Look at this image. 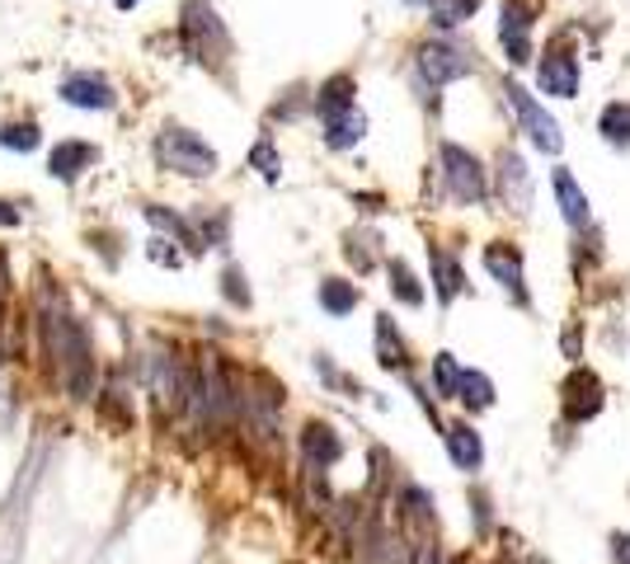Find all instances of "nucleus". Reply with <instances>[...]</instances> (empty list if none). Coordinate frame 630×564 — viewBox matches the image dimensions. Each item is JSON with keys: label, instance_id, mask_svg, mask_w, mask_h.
<instances>
[{"label": "nucleus", "instance_id": "1", "mask_svg": "<svg viewBox=\"0 0 630 564\" xmlns=\"http://www.w3.org/2000/svg\"><path fill=\"white\" fill-rule=\"evenodd\" d=\"M38 306H43V339H47V353L57 357V372L67 381L71 400H90L94 396V349H90V334L85 325L61 306L57 287L52 292H38Z\"/></svg>", "mask_w": 630, "mask_h": 564}, {"label": "nucleus", "instance_id": "2", "mask_svg": "<svg viewBox=\"0 0 630 564\" xmlns=\"http://www.w3.org/2000/svg\"><path fill=\"white\" fill-rule=\"evenodd\" d=\"M155 155H161L165 169H175V175H188V179H208V175H217V151H212L198 132L165 128L161 137H155Z\"/></svg>", "mask_w": 630, "mask_h": 564}, {"label": "nucleus", "instance_id": "3", "mask_svg": "<svg viewBox=\"0 0 630 564\" xmlns=\"http://www.w3.org/2000/svg\"><path fill=\"white\" fill-rule=\"evenodd\" d=\"M179 34H184L188 57H198V61H222V57H226V47H231L222 20H217L212 5H202V0H184Z\"/></svg>", "mask_w": 630, "mask_h": 564}, {"label": "nucleus", "instance_id": "4", "mask_svg": "<svg viewBox=\"0 0 630 564\" xmlns=\"http://www.w3.org/2000/svg\"><path fill=\"white\" fill-rule=\"evenodd\" d=\"M503 94H509V108H513V118H517V128H523L527 137H532V146L537 151H546V155H560V146H564V132H560V122L546 114V108L532 99V94L523 90V85H503Z\"/></svg>", "mask_w": 630, "mask_h": 564}, {"label": "nucleus", "instance_id": "5", "mask_svg": "<svg viewBox=\"0 0 630 564\" xmlns=\"http://www.w3.org/2000/svg\"><path fill=\"white\" fill-rule=\"evenodd\" d=\"M443 179H447V193L456 202H485L490 193V184H485V165L470 155L466 146H456V141H443Z\"/></svg>", "mask_w": 630, "mask_h": 564}, {"label": "nucleus", "instance_id": "6", "mask_svg": "<svg viewBox=\"0 0 630 564\" xmlns=\"http://www.w3.org/2000/svg\"><path fill=\"white\" fill-rule=\"evenodd\" d=\"M419 71L429 85H447V81H462L470 75V57L452 43H423L419 47Z\"/></svg>", "mask_w": 630, "mask_h": 564}, {"label": "nucleus", "instance_id": "7", "mask_svg": "<svg viewBox=\"0 0 630 564\" xmlns=\"http://www.w3.org/2000/svg\"><path fill=\"white\" fill-rule=\"evenodd\" d=\"M532 20H537V5L532 0H503V20H499V38L509 47V61H527L532 57Z\"/></svg>", "mask_w": 630, "mask_h": 564}, {"label": "nucleus", "instance_id": "8", "mask_svg": "<svg viewBox=\"0 0 630 564\" xmlns=\"http://www.w3.org/2000/svg\"><path fill=\"white\" fill-rule=\"evenodd\" d=\"M61 99H67L71 108H94V114H104V108L118 104V94L100 71H75V75L61 81Z\"/></svg>", "mask_w": 630, "mask_h": 564}, {"label": "nucleus", "instance_id": "9", "mask_svg": "<svg viewBox=\"0 0 630 564\" xmlns=\"http://www.w3.org/2000/svg\"><path fill=\"white\" fill-rule=\"evenodd\" d=\"M245 414L255 423L259 437H273L278 433V414H282V390L269 381V376H255V390L245 396Z\"/></svg>", "mask_w": 630, "mask_h": 564}, {"label": "nucleus", "instance_id": "10", "mask_svg": "<svg viewBox=\"0 0 630 564\" xmlns=\"http://www.w3.org/2000/svg\"><path fill=\"white\" fill-rule=\"evenodd\" d=\"M597 410H603V381H597L593 372H574L570 381H564V414L574 423H584Z\"/></svg>", "mask_w": 630, "mask_h": 564}, {"label": "nucleus", "instance_id": "11", "mask_svg": "<svg viewBox=\"0 0 630 564\" xmlns=\"http://www.w3.org/2000/svg\"><path fill=\"white\" fill-rule=\"evenodd\" d=\"M537 85L546 94H556V99H574L579 94V67H574V57L570 52H550L541 61V71H537Z\"/></svg>", "mask_w": 630, "mask_h": 564}, {"label": "nucleus", "instance_id": "12", "mask_svg": "<svg viewBox=\"0 0 630 564\" xmlns=\"http://www.w3.org/2000/svg\"><path fill=\"white\" fill-rule=\"evenodd\" d=\"M94 161H100V151L90 146V141H57L52 155H47V169L61 179V184H71L81 169H90Z\"/></svg>", "mask_w": 630, "mask_h": 564}, {"label": "nucleus", "instance_id": "13", "mask_svg": "<svg viewBox=\"0 0 630 564\" xmlns=\"http://www.w3.org/2000/svg\"><path fill=\"white\" fill-rule=\"evenodd\" d=\"M499 184H503V202H509L513 212H527L532 208V175H527V161L523 155H503L499 165Z\"/></svg>", "mask_w": 630, "mask_h": 564}, {"label": "nucleus", "instance_id": "14", "mask_svg": "<svg viewBox=\"0 0 630 564\" xmlns=\"http://www.w3.org/2000/svg\"><path fill=\"white\" fill-rule=\"evenodd\" d=\"M485 269H490L503 287H509L517 302H527V287H523V259H517L513 245H490L485 249Z\"/></svg>", "mask_w": 630, "mask_h": 564}, {"label": "nucleus", "instance_id": "15", "mask_svg": "<svg viewBox=\"0 0 630 564\" xmlns=\"http://www.w3.org/2000/svg\"><path fill=\"white\" fill-rule=\"evenodd\" d=\"M556 198H560V212H564V222H570V226H588L593 208H588L584 188L574 184V175H570V169H556Z\"/></svg>", "mask_w": 630, "mask_h": 564}, {"label": "nucleus", "instance_id": "16", "mask_svg": "<svg viewBox=\"0 0 630 564\" xmlns=\"http://www.w3.org/2000/svg\"><path fill=\"white\" fill-rule=\"evenodd\" d=\"M302 447H306V461H311L315 470L335 466L339 451H343V443L335 437V428H325V423H311V428L302 433Z\"/></svg>", "mask_w": 630, "mask_h": 564}, {"label": "nucleus", "instance_id": "17", "mask_svg": "<svg viewBox=\"0 0 630 564\" xmlns=\"http://www.w3.org/2000/svg\"><path fill=\"white\" fill-rule=\"evenodd\" d=\"M362 132H368V118H362L358 108H343V114L325 118V141H329V146H335V151H349V146H358Z\"/></svg>", "mask_w": 630, "mask_h": 564}, {"label": "nucleus", "instance_id": "18", "mask_svg": "<svg viewBox=\"0 0 630 564\" xmlns=\"http://www.w3.org/2000/svg\"><path fill=\"white\" fill-rule=\"evenodd\" d=\"M353 75H329V81L320 85V94H315V108H320V118H335L343 114V108H353Z\"/></svg>", "mask_w": 630, "mask_h": 564}, {"label": "nucleus", "instance_id": "19", "mask_svg": "<svg viewBox=\"0 0 630 564\" xmlns=\"http://www.w3.org/2000/svg\"><path fill=\"white\" fill-rule=\"evenodd\" d=\"M433 282H438V302H452L456 292H462V282H466V273H462V263H456L447 249H438L433 245Z\"/></svg>", "mask_w": 630, "mask_h": 564}, {"label": "nucleus", "instance_id": "20", "mask_svg": "<svg viewBox=\"0 0 630 564\" xmlns=\"http://www.w3.org/2000/svg\"><path fill=\"white\" fill-rule=\"evenodd\" d=\"M447 451H452V461L462 466V470H476L485 461V447H480V437L466 428V423H456V428H447Z\"/></svg>", "mask_w": 630, "mask_h": 564}, {"label": "nucleus", "instance_id": "21", "mask_svg": "<svg viewBox=\"0 0 630 564\" xmlns=\"http://www.w3.org/2000/svg\"><path fill=\"white\" fill-rule=\"evenodd\" d=\"M320 306L329 310V316H349V310L358 306V287L353 282H339V278H325L320 282Z\"/></svg>", "mask_w": 630, "mask_h": 564}, {"label": "nucleus", "instance_id": "22", "mask_svg": "<svg viewBox=\"0 0 630 564\" xmlns=\"http://www.w3.org/2000/svg\"><path fill=\"white\" fill-rule=\"evenodd\" d=\"M597 132H603L611 146H630V104H607L603 118H597Z\"/></svg>", "mask_w": 630, "mask_h": 564}, {"label": "nucleus", "instance_id": "23", "mask_svg": "<svg viewBox=\"0 0 630 564\" xmlns=\"http://www.w3.org/2000/svg\"><path fill=\"white\" fill-rule=\"evenodd\" d=\"M476 10H480V0H429V14H433V24H438V28H456V24H466Z\"/></svg>", "mask_w": 630, "mask_h": 564}, {"label": "nucleus", "instance_id": "24", "mask_svg": "<svg viewBox=\"0 0 630 564\" xmlns=\"http://www.w3.org/2000/svg\"><path fill=\"white\" fill-rule=\"evenodd\" d=\"M456 400H466L470 410H490L494 404V386L485 372H462V390H456Z\"/></svg>", "mask_w": 630, "mask_h": 564}, {"label": "nucleus", "instance_id": "25", "mask_svg": "<svg viewBox=\"0 0 630 564\" xmlns=\"http://www.w3.org/2000/svg\"><path fill=\"white\" fill-rule=\"evenodd\" d=\"M376 353H382V367H405V343L396 339V329L382 316L376 320Z\"/></svg>", "mask_w": 630, "mask_h": 564}, {"label": "nucleus", "instance_id": "26", "mask_svg": "<svg viewBox=\"0 0 630 564\" xmlns=\"http://www.w3.org/2000/svg\"><path fill=\"white\" fill-rule=\"evenodd\" d=\"M390 287H396V296H400L405 306H419L423 302V287H419L415 273H409L400 259H390Z\"/></svg>", "mask_w": 630, "mask_h": 564}, {"label": "nucleus", "instance_id": "27", "mask_svg": "<svg viewBox=\"0 0 630 564\" xmlns=\"http://www.w3.org/2000/svg\"><path fill=\"white\" fill-rule=\"evenodd\" d=\"M147 216H151V222L155 226H165L170 235H175V240L179 245H188V249H202V245H194L198 240V235H194V226H188V222H179V216L175 212H161V208H147Z\"/></svg>", "mask_w": 630, "mask_h": 564}, {"label": "nucleus", "instance_id": "28", "mask_svg": "<svg viewBox=\"0 0 630 564\" xmlns=\"http://www.w3.org/2000/svg\"><path fill=\"white\" fill-rule=\"evenodd\" d=\"M433 381H438V396H456V390H462V367L452 363V353H438Z\"/></svg>", "mask_w": 630, "mask_h": 564}, {"label": "nucleus", "instance_id": "29", "mask_svg": "<svg viewBox=\"0 0 630 564\" xmlns=\"http://www.w3.org/2000/svg\"><path fill=\"white\" fill-rule=\"evenodd\" d=\"M249 165H255V169H259V175H264V179H278V175H282V155L273 151V141H269V137H264V141H259V146H255V151H249Z\"/></svg>", "mask_w": 630, "mask_h": 564}, {"label": "nucleus", "instance_id": "30", "mask_svg": "<svg viewBox=\"0 0 630 564\" xmlns=\"http://www.w3.org/2000/svg\"><path fill=\"white\" fill-rule=\"evenodd\" d=\"M0 146H10V151H34V146H38V128H34V122H10V128L0 132Z\"/></svg>", "mask_w": 630, "mask_h": 564}, {"label": "nucleus", "instance_id": "31", "mask_svg": "<svg viewBox=\"0 0 630 564\" xmlns=\"http://www.w3.org/2000/svg\"><path fill=\"white\" fill-rule=\"evenodd\" d=\"M222 282H226V296H231L235 306H249V287H245V273L241 269H226Z\"/></svg>", "mask_w": 630, "mask_h": 564}, {"label": "nucleus", "instance_id": "32", "mask_svg": "<svg viewBox=\"0 0 630 564\" xmlns=\"http://www.w3.org/2000/svg\"><path fill=\"white\" fill-rule=\"evenodd\" d=\"M20 222H24V216H20V208L0 198V226H20Z\"/></svg>", "mask_w": 630, "mask_h": 564}, {"label": "nucleus", "instance_id": "33", "mask_svg": "<svg viewBox=\"0 0 630 564\" xmlns=\"http://www.w3.org/2000/svg\"><path fill=\"white\" fill-rule=\"evenodd\" d=\"M617 564H630V537H617Z\"/></svg>", "mask_w": 630, "mask_h": 564}, {"label": "nucleus", "instance_id": "34", "mask_svg": "<svg viewBox=\"0 0 630 564\" xmlns=\"http://www.w3.org/2000/svg\"><path fill=\"white\" fill-rule=\"evenodd\" d=\"M114 5H118V10H132V5H137V0H114Z\"/></svg>", "mask_w": 630, "mask_h": 564}]
</instances>
